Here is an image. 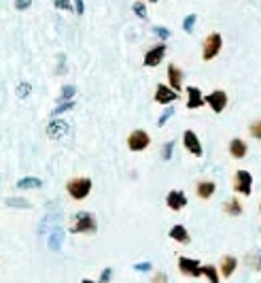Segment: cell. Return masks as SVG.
Segmentation results:
<instances>
[{
  "label": "cell",
  "mask_w": 261,
  "mask_h": 283,
  "mask_svg": "<svg viewBox=\"0 0 261 283\" xmlns=\"http://www.w3.org/2000/svg\"><path fill=\"white\" fill-rule=\"evenodd\" d=\"M216 268H219L221 279H229L231 275H234V273L238 271V258H236V256H231V253H225Z\"/></svg>",
  "instance_id": "obj_16"
},
{
  "label": "cell",
  "mask_w": 261,
  "mask_h": 283,
  "mask_svg": "<svg viewBox=\"0 0 261 283\" xmlns=\"http://www.w3.org/2000/svg\"><path fill=\"white\" fill-rule=\"evenodd\" d=\"M142 3H153V5H155V3H157V0H142Z\"/></svg>",
  "instance_id": "obj_41"
},
{
  "label": "cell",
  "mask_w": 261,
  "mask_h": 283,
  "mask_svg": "<svg viewBox=\"0 0 261 283\" xmlns=\"http://www.w3.org/2000/svg\"><path fill=\"white\" fill-rule=\"evenodd\" d=\"M32 7V0H15V9L17 11H26Z\"/></svg>",
  "instance_id": "obj_38"
},
{
  "label": "cell",
  "mask_w": 261,
  "mask_h": 283,
  "mask_svg": "<svg viewBox=\"0 0 261 283\" xmlns=\"http://www.w3.org/2000/svg\"><path fill=\"white\" fill-rule=\"evenodd\" d=\"M70 109H75V100L57 103V107L51 111V117H60V115H64V113H66V111H70Z\"/></svg>",
  "instance_id": "obj_22"
},
{
  "label": "cell",
  "mask_w": 261,
  "mask_h": 283,
  "mask_svg": "<svg viewBox=\"0 0 261 283\" xmlns=\"http://www.w3.org/2000/svg\"><path fill=\"white\" fill-rule=\"evenodd\" d=\"M227 153H229L231 160H244L246 153H249V145H246L244 138L236 136V138H231L227 143Z\"/></svg>",
  "instance_id": "obj_13"
},
{
  "label": "cell",
  "mask_w": 261,
  "mask_h": 283,
  "mask_svg": "<svg viewBox=\"0 0 261 283\" xmlns=\"http://www.w3.org/2000/svg\"><path fill=\"white\" fill-rule=\"evenodd\" d=\"M68 230L72 234H96V230H98L96 215L90 213V211H79V213H75V217H72Z\"/></svg>",
  "instance_id": "obj_1"
},
{
  "label": "cell",
  "mask_w": 261,
  "mask_h": 283,
  "mask_svg": "<svg viewBox=\"0 0 261 283\" xmlns=\"http://www.w3.org/2000/svg\"><path fill=\"white\" fill-rule=\"evenodd\" d=\"M183 145H185L187 151L193 155V158H202V155H204V147H202V140H200L198 132L191 130V128L183 132Z\"/></svg>",
  "instance_id": "obj_8"
},
{
  "label": "cell",
  "mask_w": 261,
  "mask_h": 283,
  "mask_svg": "<svg viewBox=\"0 0 261 283\" xmlns=\"http://www.w3.org/2000/svg\"><path fill=\"white\" fill-rule=\"evenodd\" d=\"M7 207H17V209H28L30 203L24 200V198H7Z\"/></svg>",
  "instance_id": "obj_33"
},
{
  "label": "cell",
  "mask_w": 261,
  "mask_h": 283,
  "mask_svg": "<svg viewBox=\"0 0 261 283\" xmlns=\"http://www.w3.org/2000/svg\"><path fill=\"white\" fill-rule=\"evenodd\" d=\"M246 262H249V266L255 273L261 271V253H249V256H246Z\"/></svg>",
  "instance_id": "obj_25"
},
{
  "label": "cell",
  "mask_w": 261,
  "mask_h": 283,
  "mask_svg": "<svg viewBox=\"0 0 261 283\" xmlns=\"http://www.w3.org/2000/svg\"><path fill=\"white\" fill-rule=\"evenodd\" d=\"M216 194V183L212 179H200L195 181V196L200 200H210V198Z\"/></svg>",
  "instance_id": "obj_14"
},
{
  "label": "cell",
  "mask_w": 261,
  "mask_h": 283,
  "mask_svg": "<svg viewBox=\"0 0 261 283\" xmlns=\"http://www.w3.org/2000/svg\"><path fill=\"white\" fill-rule=\"evenodd\" d=\"M223 51V36L221 32H210L204 43H202V60L204 62H212L214 58H219Z\"/></svg>",
  "instance_id": "obj_3"
},
{
  "label": "cell",
  "mask_w": 261,
  "mask_h": 283,
  "mask_svg": "<svg viewBox=\"0 0 261 283\" xmlns=\"http://www.w3.org/2000/svg\"><path fill=\"white\" fill-rule=\"evenodd\" d=\"M75 94H77V88H75V86H64V88H62V94H60V100H57V103L72 100V98H75Z\"/></svg>",
  "instance_id": "obj_24"
},
{
  "label": "cell",
  "mask_w": 261,
  "mask_h": 283,
  "mask_svg": "<svg viewBox=\"0 0 261 283\" xmlns=\"http://www.w3.org/2000/svg\"><path fill=\"white\" fill-rule=\"evenodd\" d=\"M15 186L19 188V190H36V188H40L42 186V181L38 179V177H24V179H19Z\"/></svg>",
  "instance_id": "obj_21"
},
{
  "label": "cell",
  "mask_w": 261,
  "mask_h": 283,
  "mask_svg": "<svg viewBox=\"0 0 261 283\" xmlns=\"http://www.w3.org/2000/svg\"><path fill=\"white\" fill-rule=\"evenodd\" d=\"M30 94H32V83L21 81L19 86H17V98H21V100H24V98H28Z\"/></svg>",
  "instance_id": "obj_28"
},
{
  "label": "cell",
  "mask_w": 261,
  "mask_h": 283,
  "mask_svg": "<svg viewBox=\"0 0 261 283\" xmlns=\"http://www.w3.org/2000/svg\"><path fill=\"white\" fill-rule=\"evenodd\" d=\"M134 271H138V273H149V271H153V264L151 262H136L134 264Z\"/></svg>",
  "instance_id": "obj_36"
},
{
  "label": "cell",
  "mask_w": 261,
  "mask_h": 283,
  "mask_svg": "<svg viewBox=\"0 0 261 283\" xmlns=\"http://www.w3.org/2000/svg\"><path fill=\"white\" fill-rule=\"evenodd\" d=\"M168 236L174 240V243H179V245H189L191 243L189 230H187L183 224H174L172 228H170V232H168Z\"/></svg>",
  "instance_id": "obj_19"
},
{
  "label": "cell",
  "mask_w": 261,
  "mask_h": 283,
  "mask_svg": "<svg viewBox=\"0 0 261 283\" xmlns=\"http://www.w3.org/2000/svg\"><path fill=\"white\" fill-rule=\"evenodd\" d=\"M68 134V122L62 119V117H51L49 126H47V136L57 140V138H62Z\"/></svg>",
  "instance_id": "obj_15"
},
{
  "label": "cell",
  "mask_w": 261,
  "mask_h": 283,
  "mask_svg": "<svg viewBox=\"0 0 261 283\" xmlns=\"http://www.w3.org/2000/svg\"><path fill=\"white\" fill-rule=\"evenodd\" d=\"M60 245H62V230H53V234L49 238V247L55 251V249H60Z\"/></svg>",
  "instance_id": "obj_30"
},
{
  "label": "cell",
  "mask_w": 261,
  "mask_h": 283,
  "mask_svg": "<svg viewBox=\"0 0 261 283\" xmlns=\"http://www.w3.org/2000/svg\"><path fill=\"white\" fill-rule=\"evenodd\" d=\"M153 34H155L157 38H162V43H166V41L172 36V32L168 30L166 26H153Z\"/></svg>",
  "instance_id": "obj_27"
},
{
  "label": "cell",
  "mask_w": 261,
  "mask_h": 283,
  "mask_svg": "<svg viewBox=\"0 0 261 283\" xmlns=\"http://www.w3.org/2000/svg\"><path fill=\"white\" fill-rule=\"evenodd\" d=\"M249 134L255 140H261V119H255V122L249 124Z\"/></svg>",
  "instance_id": "obj_29"
},
{
  "label": "cell",
  "mask_w": 261,
  "mask_h": 283,
  "mask_svg": "<svg viewBox=\"0 0 261 283\" xmlns=\"http://www.w3.org/2000/svg\"><path fill=\"white\" fill-rule=\"evenodd\" d=\"M179 273L185 277H191V279H200L202 277V264L195 258L181 256L179 258Z\"/></svg>",
  "instance_id": "obj_9"
},
{
  "label": "cell",
  "mask_w": 261,
  "mask_h": 283,
  "mask_svg": "<svg viewBox=\"0 0 261 283\" xmlns=\"http://www.w3.org/2000/svg\"><path fill=\"white\" fill-rule=\"evenodd\" d=\"M259 213H261V205H259Z\"/></svg>",
  "instance_id": "obj_42"
},
{
  "label": "cell",
  "mask_w": 261,
  "mask_h": 283,
  "mask_svg": "<svg viewBox=\"0 0 261 283\" xmlns=\"http://www.w3.org/2000/svg\"><path fill=\"white\" fill-rule=\"evenodd\" d=\"M149 145H151V134L147 130L136 128V130H132V132L127 134V149L129 151L140 153L144 149H149Z\"/></svg>",
  "instance_id": "obj_5"
},
{
  "label": "cell",
  "mask_w": 261,
  "mask_h": 283,
  "mask_svg": "<svg viewBox=\"0 0 261 283\" xmlns=\"http://www.w3.org/2000/svg\"><path fill=\"white\" fill-rule=\"evenodd\" d=\"M153 100L157 105H164V107H170L174 105V100H179V94L170 90L166 83H157V88H155V94H153Z\"/></svg>",
  "instance_id": "obj_11"
},
{
  "label": "cell",
  "mask_w": 261,
  "mask_h": 283,
  "mask_svg": "<svg viewBox=\"0 0 261 283\" xmlns=\"http://www.w3.org/2000/svg\"><path fill=\"white\" fill-rule=\"evenodd\" d=\"M187 203H189V198H187V194L183 190H170L166 194V207L170 211H174V213H179V211H183L187 207Z\"/></svg>",
  "instance_id": "obj_12"
},
{
  "label": "cell",
  "mask_w": 261,
  "mask_h": 283,
  "mask_svg": "<svg viewBox=\"0 0 261 283\" xmlns=\"http://www.w3.org/2000/svg\"><path fill=\"white\" fill-rule=\"evenodd\" d=\"M94 190V181L90 177H72L66 183V192L72 200H85Z\"/></svg>",
  "instance_id": "obj_2"
},
{
  "label": "cell",
  "mask_w": 261,
  "mask_h": 283,
  "mask_svg": "<svg viewBox=\"0 0 261 283\" xmlns=\"http://www.w3.org/2000/svg\"><path fill=\"white\" fill-rule=\"evenodd\" d=\"M174 140H168V143H164V147H162V160L164 162H168L170 158H172V151H174Z\"/></svg>",
  "instance_id": "obj_32"
},
{
  "label": "cell",
  "mask_w": 261,
  "mask_h": 283,
  "mask_svg": "<svg viewBox=\"0 0 261 283\" xmlns=\"http://www.w3.org/2000/svg\"><path fill=\"white\" fill-rule=\"evenodd\" d=\"M53 7L57 11H72V0H53Z\"/></svg>",
  "instance_id": "obj_34"
},
{
  "label": "cell",
  "mask_w": 261,
  "mask_h": 283,
  "mask_svg": "<svg viewBox=\"0 0 261 283\" xmlns=\"http://www.w3.org/2000/svg\"><path fill=\"white\" fill-rule=\"evenodd\" d=\"M81 283H96V281H94V279H83Z\"/></svg>",
  "instance_id": "obj_40"
},
{
  "label": "cell",
  "mask_w": 261,
  "mask_h": 283,
  "mask_svg": "<svg viewBox=\"0 0 261 283\" xmlns=\"http://www.w3.org/2000/svg\"><path fill=\"white\" fill-rule=\"evenodd\" d=\"M223 213L229 215V217H240V215L244 213V205L240 203L238 196L225 198V203H223Z\"/></svg>",
  "instance_id": "obj_18"
},
{
  "label": "cell",
  "mask_w": 261,
  "mask_h": 283,
  "mask_svg": "<svg viewBox=\"0 0 261 283\" xmlns=\"http://www.w3.org/2000/svg\"><path fill=\"white\" fill-rule=\"evenodd\" d=\"M195 22H198V15H195V13L187 15V17L183 19V30H185L187 34H191V32H193V28H195Z\"/></svg>",
  "instance_id": "obj_26"
},
{
  "label": "cell",
  "mask_w": 261,
  "mask_h": 283,
  "mask_svg": "<svg viewBox=\"0 0 261 283\" xmlns=\"http://www.w3.org/2000/svg\"><path fill=\"white\" fill-rule=\"evenodd\" d=\"M111 279H113V268L106 266V268H102V273H100V279H98L96 283H111Z\"/></svg>",
  "instance_id": "obj_35"
},
{
  "label": "cell",
  "mask_w": 261,
  "mask_h": 283,
  "mask_svg": "<svg viewBox=\"0 0 261 283\" xmlns=\"http://www.w3.org/2000/svg\"><path fill=\"white\" fill-rule=\"evenodd\" d=\"M166 43H157V45H153L151 49H147V53H144V60H142V64L147 66V68H155V66H159L164 62V58H166Z\"/></svg>",
  "instance_id": "obj_10"
},
{
  "label": "cell",
  "mask_w": 261,
  "mask_h": 283,
  "mask_svg": "<svg viewBox=\"0 0 261 283\" xmlns=\"http://www.w3.org/2000/svg\"><path fill=\"white\" fill-rule=\"evenodd\" d=\"M132 11H134V15L140 17V19H147V3H142V0H136V3L132 5Z\"/></svg>",
  "instance_id": "obj_23"
},
{
  "label": "cell",
  "mask_w": 261,
  "mask_h": 283,
  "mask_svg": "<svg viewBox=\"0 0 261 283\" xmlns=\"http://www.w3.org/2000/svg\"><path fill=\"white\" fill-rule=\"evenodd\" d=\"M166 77H168V83H166V86H168L170 90H174L177 94H181L183 83H185V73H183V68H181L179 64L170 62L168 68H166Z\"/></svg>",
  "instance_id": "obj_7"
},
{
  "label": "cell",
  "mask_w": 261,
  "mask_h": 283,
  "mask_svg": "<svg viewBox=\"0 0 261 283\" xmlns=\"http://www.w3.org/2000/svg\"><path fill=\"white\" fill-rule=\"evenodd\" d=\"M231 190L238 196H251L253 194V175L246 168H238L231 177Z\"/></svg>",
  "instance_id": "obj_4"
},
{
  "label": "cell",
  "mask_w": 261,
  "mask_h": 283,
  "mask_svg": "<svg viewBox=\"0 0 261 283\" xmlns=\"http://www.w3.org/2000/svg\"><path fill=\"white\" fill-rule=\"evenodd\" d=\"M204 100H206V105L210 107V111L214 113V115H221L229 105V96H227L225 90H212L210 94L204 96Z\"/></svg>",
  "instance_id": "obj_6"
},
{
  "label": "cell",
  "mask_w": 261,
  "mask_h": 283,
  "mask_svg": "<svg viewBox=\"0 0 261 283\" xmlns=\"http://www.w3.org/2000/svg\"><path fill=\"white\" fill-rule=\"evenodd\" d=\"M202 277H206L208 283H221L219 268H216L214 264H204V266H202Z\"/></svg>",
  "instance_id": "obj_20"
},
{
  "label": "cell",
  "mask_w": 261,
  "mask_h": 283,
  "mask_svg": "<svg viewBox=\"0 0 261 283\" xmlns=\"http://www.w3.org/2000/svg\"><path fill=\"white\" fill-rule=\"evenodd\" d=\"M204 105H206V100H204V94H202L200 88H195V86L187 88V109L195 111V109H202Z\"/></svg>",
  "instance_id": "obj_17"
},
{
  "label": "cell",
  "mask_w": 261,
  "mask_h": 283,
  "mask_svg": "<svg viewBox=\"0 0 261 283\" xmlns=\"http://www.w3.org/2000/svg\"><path fill=\"white\" fill-rule=\"evenodd\" d=\"M174 115V107L170 105V107H166V111L162 113V115H159V119H157V126H159V128H162V126H166L168 124V119Z\"/></svg>",
  "instance_id": "obj_31"
},
{
  "label": "cell",
  "mask_w": 261,
  "mask_h": 283,
  "mask_svg": "<svg viewBox=\"0 0 261 283\" xmlns=\"http://www.w3.org/2000/svg\"><path fill=\"white\" fill-rule=\"evenodd\" d=\"M72 3H75L72 9H75L77 15H83V13H85V3H83V0H72Z\"/></svg>",
  "instance_id": "obj_39"
},
{
  "label": "cell",
  "mask_w": 261,
  "mask_h": 283,
  "mask_svg": "<svg viewBox=\"0 0 261 283\" xmlns=\"http://www.w3.org/2000/svg\"><path fill=\"white\" fill-rule=\"evenodd\" d=\"M151 283H168V275L164 271H157V273H153Z\"/></svg>",
  "instance_id": "obj_37"
}]
</instances>
